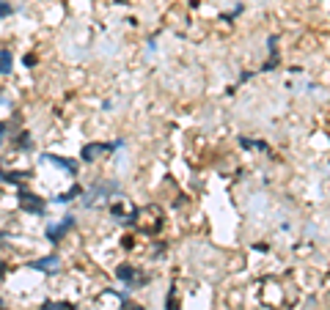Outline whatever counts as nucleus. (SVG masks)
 I'll list each match as a JSON object with an SVG mask.
<instances>
[{"label": "nucleus", "mask_w": 330, "mask_h": 310, "mask_svg": "<svg viewBox=\"0 0 330 310\" xmlns=\"http://www.w3.org/2000/svg\"><path fill=\"white\" fill-rule=\"evenodd\" d=\"M25 66H28V69H33V66H36V58H33V55H25Z\"/></svg>", "instance_id": "obj_12"}, {"label": "nucleus", "mask_w": 330, "mask_h": 310, "mask_svg": "<svg viewBox=\"0 0 330 310\" xmlns=\"http://www.w3.org/2000/svg\"><path fill=\"white\" fill-rule=\"evenodd\" d=\"M0 310H3V308H0Z\"/></svg>", "instance_id": "obj_15"}, {"label": "nucleus", "mask_w": 330, "mask_h": 310, "mask_svg": "<svg viewBox=\"0 0 330 310\" xmlns=\"http://www.w3.org/2000/svg\"><path fill=\"white\" fill-rule=\"evenodd\" d=\"M116 190H119V184H116V181H105L102 187H94V190L88 192V198H85L83 203H85V206H94V200H102L107 192H116Z\"/></svg>", "instance_id": "obj_5"}, {"label": "nucleus", "mask_w": 330, "mask_h": 310, "mask_svg": "<svg viewBox=\"0 0 330 310\" xmlns=\"http://www.w3.org/2000/svg\"><path fill=\"white\" fill-rule=\"evenodd\" d=\"M44 162H52V165L63 167V170L69 173V176H77V162L75 159H63V157H55V154H44Z\"/></svg>", "instance_id": "obj_7"}, {"label": "nucleus", "mask_w": 330, "mask_h": 310, "mask_svg": "<svg viewBox=\"0 0 330 310\" xmlns=\"http://www.w3.org/2000/svg\"><path fill=\"white\" fill-rule=\"evenodd\" d=\"M116 148H121V140H116V143H88V145H83L80 157H83V162H94L105 151H116Z\"/></svg>", "instance_id": "obj_1"}, {"label": "nucleus", "mask_w": 330, "mask_h": 310, "mask_svg": "<svg viewBox=\"0 0 330 310\" xmlns=\"http://www.w3.org/2000/svg\"><path fill=\"white\" fill-rule=\"evenodd\" d=\"M6 269H8V266H6V263H3V261H0V277L6 275Z\"/></svg>", "instance_id": "obj_14"}, {"label": "nucleus", "mask_w": 330, "mask_h": 310, "mask_svg": "<svg viewBox=\"0 0 330 310\" xmlns=\"http://www.w3.org/2000/svg\"><path fill=\"white\" fill-rule=\"evenodd\" d=\"M72 228H75V217H63L58 225H50L47 228V239L50 241H58V239H63V236L69 234Z\"/></svg>", "instance_id": "obj_4"}, {"label": "nucleus", "mask_w": 330, "mask_h": 310, "mask_svg": "<svg viewBox=\"0 0 330 310\" xmlns=\"http://www.w3.org/2000/svg\"><path fill=\"white\" fill-rule=\"evenodd\" d=\"M119 280L127 283L129 288H141V286L149 280V277L143 275V272H138L135 266H129V263H121V266H119Z\"/></svg>", "instance_id": "obj_2"}, {"label": "nucleus", "mask_w": 330, "mask_h": 310, "mask_svg": "<svg viewBox=\"0 0 330 310\" xmlns=\"http://www.w3.org/2000/svg\"><path fill=\"white\" fill-rule=\"evenodd\" d=\"M11 66H14V58H11V49H0V74H11Z\"/></svg>", "instance_id": "obj_8"}, {"label": "nucleus", "mask_w": 330, "mask_h": 310, "mask_svg": "<svg viewBox=\"0 0 330 310\" xmlns=\"http://www.w3.org/2000/svg\"><path fill=\"white\" fill-rule=\"evenodd\" d=\"M20 206L25 209V212L30 214H44V209H47V203H44L39 195H30V192H20Z\"/></svg>", "instance_id": "obj_3"}, {"label": "nucleus", "mask_w": 330, "mask_h": 310, "mask_svg": "<svg viewBox=\"0 0 330 310\" xmlns=\"http://www.w3.org/2000/svg\"><path fill=\"white\" fill-rule=\"evenodd\" d=\"M3 140H6V124H0V145H3Z\"/></svg>", "instance_id": "obj_13"}, {"label": "nucleus", "mask_w": 330, "mask_h": 310, "mask_svg": "<svg viewBox=\"0 0 330 310\" xmlns=\"http://www.w3.org/2000/svg\"><path fill=\"white\" fill-rule=\"evenodd\" d=\"M44 310H77V308H75L72 302H47Z\"/></svg>", "instance_id": "obj_10"}, {"label": "nucleus", "mask_w": 330, "mask_h": 310, "mask_svg": "<svg viewBox=\"0 0 330 310\" xmlns=\"http://www.w3.org/2000/svg\"><path fill=\"white\" fill-rule=\"evenodd\" d=\"M30 269H36V272H58V255H44V258H39V261H30L28 263Z\"/></svg>", "instance_id": "obj_6"}, {"label": "nucleus", "mask_w": 330, "mask_h": 310, "mask_svg": "<svg viewBox=\"0 0 330 310\" xmlns=\"http://www.w3.org/2000/svg\"><path fill=\"white\" fill-rule=\"evenodd\" d=\"M8 14H11V6H8V3H3V0H0V20H6Z\"/></svg>", "instance_id": "obj_11"}, {"label": "nucleus", "mask_w": 330, "mask_h": 310, "mask_svg": "<svg viewBox=\"0 0 330 310\" xmlns=\"http://www.w3.org/2000/svg\"><path fill=\"white\" fill-rule=\"evenodd\" d=\"M80 195H83V187H80V184H75V187H72V190H69V192L58 195V198H55V203H69V200L80 198Z\"/></svg>", "instance_id": "obj_9"}]
</instances>
